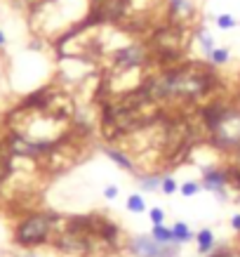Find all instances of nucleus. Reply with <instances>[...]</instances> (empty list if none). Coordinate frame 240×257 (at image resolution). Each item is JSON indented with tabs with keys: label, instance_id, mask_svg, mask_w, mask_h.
<instances>
[{
	"label": "nucleus",
	"instance_id": "7",
	"mask_svg": "<svg viewBox=\"0 0 240 257\" xmlns=\"http://www.w3.org/2000/svg\"><path fill=\"white\" fill-rule=\"evenodd\" d=\"M137 182H139V189L149 193L160 191V184H163V175L158 172H144V175H137Z\"/></svg>",
	"mask_w": 240,
	"mask_h": 257
},
{
	"label": "nucleus",
	"instance_id": "8",
	"mask_svg": "<svg viewBox=\"0 0 240 257\" xmlns=\"http://www.w3.org/2000/svg\"><path fill=\"white\" fill-rule=\"evenodd\" d=\"M196 243H198V253L200 255H210L212 250H214V234H212V229H200L196 234Z\"/></svg>",
	"mask_w": 240,
	"mask_h": 257
},
{
	"label": "nucleus",
	"instance_id": "22",
	"mask_svg": "<svg viewBox=\"0 0 240 257\" xmlns=\"http://www.w3.org/2000/svg\"><path fill=\"white\" fill-rule=\"evenodd\" d=\"M26 257H38V255H33V253H31V255H26Z\"/></svg>",
	"mask_w": 240,
	"mask_h": 257
},
{
	"label": "nucleus",
	"instance_id": "13",
	"mask_svg": "<svg viewBox=\"0 0 240 257\" xmlns=\"http://www.w3.org/2000/svg\"><path fill=\"white\" fill-rule=\"evenodd\" d=\"M127 210L130 213H134V215H142L144 210H146V201H144V196L142 193H130L127 196Z\"/></svg>",
	"mask_w": 240,
	"mask_h": 257
},
{
	"label": "nucleus",
	"instance_id": "20",
	"mask_svg": "<svg viewBox=\"0 0 240 257\" xmlns=\"http://www.w3.org/2000/svg\"><path fill=\"white\" fill-rule=\"evenodd\" d=\"M231 229H233L236 234H240V213L231 217Z\"/></svg>",
	"mask_w": 240,
	"mask_h": 257
},
{
	"label": "nucleus",
	"instance_id": "10",
	"mask_svg": "<svg viewBox=\"0 0 240 257\" xmlns=\"http://www.w3.org/2000/svg\"><path fill=\"white\" fill-rule=\"evenodd\" d=\"M151 238L153 241H158V243H175V234H172V226L167 229L165 224H153V229H151ZM177 246V243H175Z\"/></svg>",
	"mask_w": 240,
	"mask_h": 257
},
{
	"label": "nucleus",
	"instance_id": "21",
	"mask_svg": "<svg viewBox=\"0 0 240 257\" xmlns=\"http://www.w3.org/2000/svg\"><path fill=\"white\" fill-rule=\"evenodd\" d=\"M5 43H7V38H5V33H2V29H0V47H2Z\"/></svg>",
	"mask_w": 240,
	"mask_h": 257
},
{
	"label": "nucleus",
	"instance_id": "15",
	"mask_svg": "<svg viewBox=\"0 0 240 257\" xmlns=\"http://www.w3.org/2000/svg\"><path fill=\"white\" fill-rule=\"evenodd\" d=\"M170 2V10H172V14H191V2L188 0H167Z\"/></svg>",
	"mask_w": 240,
	"mask_h": 257
},
{
	"label": "nucleus",
	"instance_id": "18",
	"mask_svg": "<svg viewBox=\"0 0 240 257\" xmlns=\"http://www.w3.org/2000/svg\"><path fill=\"white\" fill-rule=\"evenodd\" d=\"M149 217H151V224H165V210L163 208H153V210H149Z\"/></svg>",
	"mask_w": 240,
	"mask_h": 257
},
{
	"label": "nucleus",
	"instance_id": "4",
	"mask_svg": "<svg viewBox=\"0 0 240 257\" xmlns=\"http://www.w3.org/2000/svg\"><path fill=\"white\" fill-rule=\"evenodd\" d=\"M130 253L132 257H179L181 253V246H175V243H158L153 241L151 236H137L130 241Z\"/></svg>",
	"mask_w": 240,
	"mask_h": 257
},
{
	"label": "nucleus",
	"instance_id": "5",
	"mask_svg": "<svg viewBox=\"0 0 240 257\" xmlns=\"http://www.w3.org/2000/svg\"><path fill=\"white\" fill-rule=\"evenodd\" d=\"M203 189L212 191L214 196H219L221 201L226 198V186H231L229 168H205L203 170Z\"/></svg>",
	"mask_w": 240,
	"mask_h": 257
},
{
	"label": "nucleus",
	"instance_id": "16",
	"mask_svg": "<svg viewBox=\"0 0 240 257\" xmlns=\"http://www.w3.org/2000/svg\"><path fill=\"white\" fill-rule=\"evenodd\" d=\"M200 189H203V184L200 182H184L181 186H179V193H181L184 198H191V196L200 193Z\"/></svg>",
	"mask_w": 240,
	"mask_h": 257
},
{
	"label": "nucleus",
	"instance_id": "6",
	"mask_svg": "<svg viewBox=\"0 0 240 257\" xmlns=\"http://www.w3.org/2000/svg\"><path fill=\"white\" fill-rule=\"evenodd\" d=\"M104 153H106V156H109V158L116 163L118 168H122V170H127V172H132V175H134V170H137V168H134V161H132L125 151L116 149V147H104Z\"/></svg>",
	"mask_w": 240,
	"mask_h": 257
},
{
	"label": "nucleus",
	"instance_id": "11",
	"mask_svg": "<svg viewBox=\"0 0 240 257\" xmlns=\"http://www.w3.org/2000/svg\"><path fill=\"white\" fill-rule=\"evenodd\" d=\"M196 38H198V43H200V47H203L205 57H210V52L217 47V45H214V38H212V33H210L205 26H198V29H196Z\"/></svg>",
	"mask_w": 240,
	"mask_h": 257
},
{
	"label": "nucleus",
	"instance_id": "14",
	"mask_svg": "<svg viewBox=\"0 0 240 257\" xmlns=\"http://www.w3.org/2000/svg\"><path fill=\"white\" fill-rule=\"evenodd\" d=\"M179 191V184H177V180L172 177V175H163V184H160V193H165V196H175V193Z\"/></svg>",
	"mask_w": 240,
	"mask_h": 257
},
{
	"label": "nucleus",
	"instance_id": "3",
	"mask_svg": "<svg viewBox=\"0 0 240 257\" xmlns=\"http://www.w3.org/2000/svg\"><path fill=\"white\" fill-rule=\"evenodd\" d=\"M127 12H130V0H92L90 2V17L85 24L97 26V24L120 22Z\"/></svg>",
	"mask_w": 240,
	"mask_h": 257
},
{
	"label": "nucleus",
	"instance_id": "2",
	"mask_svg": "<svg viewBox=\"0 0 240 257\" xmlns=\"http://www.w3.org/2000/svg\"><path fill=\"white\" fill-rule=\"evenodd\" d=\"M151 62V50L142 43H132L111 52V64L116 71H134Z\"/></svg>",
	"mask_w": 240,
	"mask_h": 257
},
{
	"label": "nucleus",
	"instance_id": "17",
	"mask_svg": "<svg viewBox=\"0 0 240 257\" xmlns=\"http://www.w3.org/2000/svg\"><path fill=\"white\" fill-rule=\"evenodd\" d=\"M236 17L233 14H219L217 17V26L221 29V31H231V29H236Z\"/></svg>",
	"mask_w": 240,
	"mask_h": 257
},
{
	"label": "nucleus",
	"instance_id": "1",
	"mask_svg": "<svg viewBox=\"0 0 240 257\" xmlns=\"http://www.w3.org/2000/svg\"><path fill=\"white\" fill-rule=\"evenodd\" d=\"M61 215L50 213V210H33L24 215L22 220L12 229V241L19 248H38V246H50L52 236L57 231Z\"/></svg>",
	"mask_w": 240,
	"mask_h": 257
},
{
	"label": "nucleus",
	"instance_id": "9",
	"mask_svg": "<svg viewBox=\"0 0 240 257\" xmlns=\"http://www.w3.org/2000/svg\"><path fill=\"white\" fill-rule=\"evenodd\" d=\"M172 234H175V243L177 246H186V243H191L196 236L191 231V226L186 224V222H175L172 224Z\"/></svg>",
	"mask_w": 240,
	"mask_h": 257
},
{
	"label": "nucleus",
	"instance_id": "12",
	"mask_svg": "<svg viewBox=\"0 0 240 257\" xmlns=\"http://www.w3.org/2000/svg\"><path fill=\"white\" fill-rule=\"evenodd\" d=\"M229 59H231V50H229V47H214V50L210 52V57H208V62L214 66V69H217V66L229 64Z\"/></svg>",
	"mask_w": 240,
	"mask_h": 257
},
{
	"label": "nucleus",
	"instance_id": "19",
	"mask_svg": "<svg viewBox=\"0 0 240 257\" xmlns=\"http://www.w3.org/2000/svg\"><path fill=\"white\" fill-rule=\"evenodd\" d=\"M118 193H120L118 186H116V184H109V186L104 189V198H106V201H116V198H118Z\"/></svg>",
	"mask_w": 240,
	"mask_h": 257
}]
</instances>
